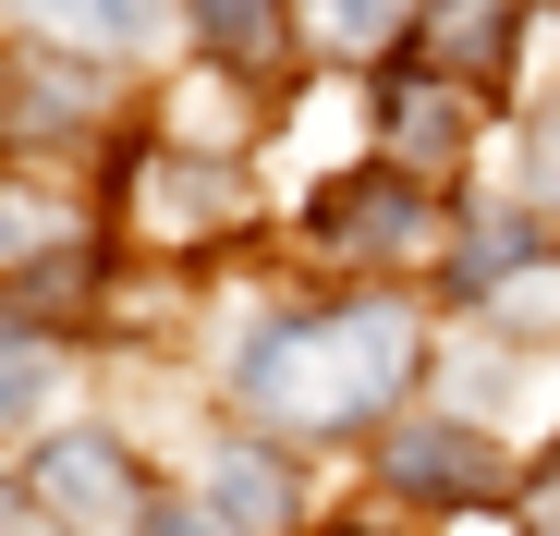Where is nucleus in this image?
Returning a JSON list of instances; mask_svg holds the SVG:
<instances>
[{
  "label": "nucleus",
  "mask_w": 560,
  "mask_h": 536,
  "mask_svg": "<svg viewBox=\"0 0 560 536\" xmlns=\"http://www.w3.org/2000/svg\"><path fill=\"white\" fill-rule=\"evenodd\" d=\"M415 378V317L402 305H317L293 329H268L244 353V403L293 439H341L365 415H390Z\"/></svg>",
  "instance_id": "obj_1"
},
{
  "label": "nucleus",
  "mask_w": 560,
  "mask_h": 536,
  "mask_svg": "<svg viewBox=\"0 0 560 536\" xmlns=\"http://www.w3.org/2000/svg\"><path fill=\"white\" fill-rule=\"evenodd\" d=\"M317 244L329 256H427L439 244V208L415 171H353V184L317 208Z\"/></svg>",
  "instance_id": "obj_2"
},
{
  "label": "nucleus",
  "mask_w": 560,
  "mask_h": 536,
  "mask_svg": "<svg viewBox=\"0 0 560 536\" xmlns=\"http://www.w3.org/2000/svg\"><path fill=\"white\" fill-rule=\"evenodd\" d=\"M37 500H49L61 524H85V536L159 512V500H135V464L110 452V439H49V452H37Z\"/></svg>",
  "instance_id": "obj_3"
},
{
  "label": "nucleus",
  "mask_w": 560,
  "mask_h": 536,
  "mask_svg": "<svg viewBox=\"0 0 560 536\" xmlns=\"http://www.w3.org/2000/svg\"><path fill=\"white\" fill-rule=\"evenodd\" d=\"M500 37H512V0H427V13L402 25V61L439 73V85H476L500 61Z\"/></svg>",
  "instance_id": "obj_4"
},
{
  "label": "nucleus",
  "mask_w": 560,
  "mask_h": 536,
  "mask_svg": "<svg viewBox=\"0 0 560 536\" xmlns=\"http://www.w3.org/2000/svg\"><path fill=\"white\" fill-rule=\"evenodd\" d=\"M378 464H390V488H415V500H488V488H500V452H488L476 427H402Z\"/></svg>",
  "instance_id": "obj_5"
},
{
  "label": "nucleus",
  "mask_w": 560,
  "mask_h": 536,
  "mask_svg": "<svg viewBox=\"0 0 560 536\" xmlns=\"http://www.w3.org/2000/svg\"><path fill=\"white\" fill-rule=\"evenodd\" d=\"M390 147H402V171H439V159L463 147V85L402 73V85H390Z\"/></svg>",
  "instance_id": "obj_6"
},
{
  "label": "nucleus",
  "mask_w": 560,
  "mask_h": 536,
  "mask_svg": "<svg viewBox=\"0 0 560 536\" xmlns=\"http://www.w3.org/2000/svg\"><path fill=\"white\" fill-rule=\"evenodd\" d=\"M196 25H208V49H220V61L268 73V61H280V37H293V0H196Z\"/></svg>",
  "instance_id": "obj_7"
},
{
  "label": "nucleus",
  "mask_w": 560,
  "mask_h": 536,
  "mask_svg": "<svg viewBox=\"0 0 560 536\" xmlns=\"http://www.w3.org/2000/svg\"><path fill=\"white\" fill-rule=\"evenodd\" d=\"M147 220H159V232H208V220H232V171L147 159Z\"/></svg>",
  "instance_id": "obj_8"
},
{
  "label": "nucleus",
  "mask_w": 560,
  "mask_h": 536,
  "mask_svg": "<svg viewBox=\"0 0 560 536\" xmlns=\"http://www.w3.org/2000/svg\"><path fill=\"white\" fill-rule=\"evenodd\" d=\"M49 256H85V232H73V208H49V196H0V268H49Z\"/></svg>",
  "instance_id": "obj_9"
},
{
  "label": "nucleus",
  "mask_w": 560,
  "mask_h": 536,
  "mask_svg": "<svg viewBox=\"0 0 560 536\" xmlns=\"http://www.w3.org/2000/svg\"><path fill=\"white\" fill-rule=\"evenodd\" d=\"M25 13H37L49 37H135L159 0H25Z\"/></svg>",
  "instance_id": "obj_10"
},
{
  "label": "nucleus",
  "mask_w": 560,
  "mask_h": 536,
  "mask_svg": "<svg viewBox=\"0 0 560 536\" xmlns=\"http://www.w3.org/2000/svg\"><path fill=\"white\" fill-rule=\"evenodd\" d=\"M220 500H232L244 524H280V512H293V476H280L268 452H232V464H220Z\"/></svg>",
  "instance_id": "obj_11"
},
{
  "label": "nucleus",
  "mask_w": 560,
  "mask_h": 536,
  "mask_svg": "<svg viewBox=\"0 0 560 536\" xmlns=\"http://www.w3.org/2000/svg\"><path fill=\"white\" fill-rule=\"evenodd\" d=\"M524 256H536V232H524V220H488L476 244H463V256H451V281H463V293H488V281H512V268H524Z\"/></svg>",
  "instance_id": "obj_12"
},
{
  "label": "nucleus",
  "mask_w": 560,
  "mask_h": 536,
  "mask_svg": "<svg viewBox=\"0 0 560 536\" xmlns=\"http://www.w3.org/2000/svg\"><path fill=\"white\" fill-rule=\"evenodd\" d=\"M317 13H329V37H341V49H390L402 0H317Z\"/></svg>",
  "instance_id": "obj_13"
},
{
  "label": "nucleus",
  "mask_w": 560,
  "mask_h": 536,
  "mask_svg": "<svg viewBox=\"0 0 560 536\" xmlns=\"http://www.w3.org/2000/svg\"><path fill=\"white\" fill-rule=\"evenodd\" d=\"M135 536H232V524H220V512H196V500H159Z\"/></svg>",
  "instance_id": "obj_14"
},
{
  "label": "nucleus",
  "mask_w": 560,
  "mask_h": 536,
  "mask_svg": "<svg viewBox=\"0 0 560 536\" xmlns=\"http://www.w3.org/2000/svg\"><path fill=\"white\" fill-rule=\"evenodd\" d=\"M524 536H560V464H548V476L524 488Z\"/></svg>",
  "instance_id": "obj_15"
},
{
  "label": "nucleus",
  "mask_w": 560,
  "mask_h": 536,
  "mask_svg": "<svg viewBox=\"0 0 560 536\" xmlns=\"http://www.w3.org/2000/svg\"><path fill=\"white\" fill-rule=\"evenodd\" d=\"M25 391H37V366H13V353H0V415H13Z\"/></svg>",
  "instance_id": "obj_16"
},
{
  "label": "nucleus",
  "mask_w": 560,
  "mask_h": 536,
  "mask_svg": "<svg viewBox=\"0 0 560 536\" xmlns=\"http://www.w3.org/2000/svg\"><path fill=\"white\" fill-rule=\"evenodd\" d=\"M329 536H390V524H329Z\"/></svg>",
  "instance_id": "obj_17"
}]
</instances>
